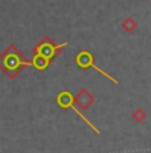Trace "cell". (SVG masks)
I'll return each mask as SVG.
<instances>
[{"label": "cell", "mask_w": 151, "mask_h": 153, "mask_svg": "<svg viewBox=\"0 0 151 153\" xmlns=\"http://www.w3.org/2000/svg\"><path fill=\"white\" fill-rule=\"evenodd\" d=\"M28 65H32V61L25 59L24 53L17 49L15 44L8 45L0 53V69L7 77L12 80L16 79V76Z\"/></svg>", "instance_id": "6da1fadb"}, {"label": "cell", "mask_w": 151, "mask_h": 153, "mask_svg": "<svg viewBox=\"0 0 151 153\" xmlns=\"http://www.w3.org/2000/svg\"><path fill=\"white\" fill-rule=\"evenodd\" d=\"M57 104L62 108H68L72 105V96L68 92H62L57 96Z\"/></svg>", "instance_id": "7a4b0ae2"}]
</instances>
